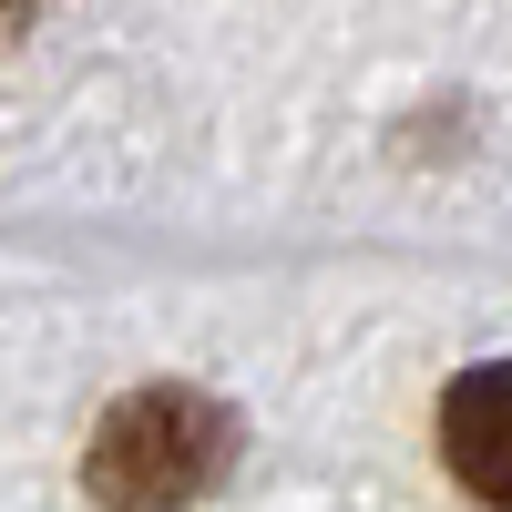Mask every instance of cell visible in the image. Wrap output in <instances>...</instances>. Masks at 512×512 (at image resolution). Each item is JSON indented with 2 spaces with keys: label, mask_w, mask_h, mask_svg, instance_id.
<instances>
[{
  "label": "cell",
  "mask_w": 512,
  "mask_h": 512,
  "mask_svg": "<svg viewBox=\"0 0 512 512\" xmlns=\"http://www.w3.org/2000/svg\"><path fill=\"white\" fill-rule=\"evenodd\" d=\"M441 461L482 512H512V359H482L441 390Z\"/></svg>",
  "instance_id": "cell-2"
},
{
  "label": "cell",
  "mask_w": 512,
  "mask_h": 512,
  "mask_svg": "<svg viewBox=\"0 0 512 512\" xmlns=\"http://www.w3.org/2000/svg\"><path fill=\"white\" fill-rule=\"evenodd\" d=\"M236 451H246V431H236V410L216 390L154 379V390H123L103 410L93 451H82V482L113 512H185L236 472Z\"/></svg>",
  "instance_id": "cell-1"
},
{
  "label": "cell",
  "mask_w": 512,
  "mask_h": 512,
  "mask_svg": "<svg viewBox=\"0 0 512 512\" xmlns=\"http://www.w3.org/2000/svg\"><path fill=\"white\" fill-rule=\"evenodd\" d=\"M31 21H41V0H0V41H21Z\"/></svg>",
  "instance_id": "cell-3"
}]
</instances>
